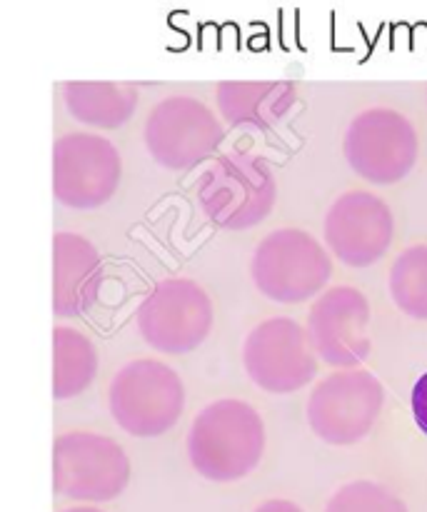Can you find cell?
Wrapping results in <instances>:
<instances>
[{"label": "cell", "mask_w": 427, "mask_h": 512, "mask_svg": "<svg viewBox=\"0 0 427 512\" xmlns=\"http://www.w3.org/2000/svg\"><path fill=\"white\" fill-rule=\"evenodd\" d=\"M265 453V423L243 400H215L200 410L188 433L190 465L213 483H235L253 473Z\"/></svg>", "instance_id": "obj_1"}, {"label": "cell", "mask_w": 427, "mask_h": 512, "mask_svg": "<svg viewBox=\"0 0 427 512\" xmlns=\"http://www.w3.org/2000/svg\"><path fill=\"white\" fill-rule=\"evenodd\" d=\"M195 195L213 225L223 230H248L268 218L278 198V185L260 155L233 150L215 158L200 175Z\"/></svg>", "instance_id": "obj_2"}, {"label": "cell", "mask_w": 427, "mask_h": 512, "mask_svg": "<svg viewBox=\"0 0 427 512\" xmlns=\"http://www.w3.org/2000/svg\"><path fill=\"white\" fill-rule=\"evenodd\" d=\"M250 275L260 293L273 303L295 305L315 298L333 275L328 250L300 228L270 233L255 248Z\"/></svg>", "instance_id": "obj_3"}, {"label": "cell", "mask_w": 427, "mask_h": 512, "mask_svg": "<svg viewBox=\"0 0 427 512\" xmlns=\"http://www.w3.org/2000/svg\"><path fill=\"white\" fill-rule=\"evenodd\" d=\"M113 420L133 438H158L168 433L185 410L180 375L160 360H133L110 383Z\"/></svg>", "instance_id": "obj_4"}, {"label": "cell", "mask_w": 427, "mask_h": 512, "mask_svg": "<svg viewBox=\"0 0 427 512\" xmlns=\"http://www.w3.org/2000/svg\"><path fill=\"white\" fill-rule=\"evenodd\" d=\"M130 483V460L115 440L65 433L53 443V490L80 503H108Z\"/></svg>", "instance_id": "obj_5"}, {"label": "cell", "mask_w": 427, "mask_h": 512, "mask_svg": "<svg viewBox=\"0 0 427 512\" xmlns=\"http://www.w3.org/2000/svg\"><path fill=\"white\" fill-rule=\"evenodd\" d=\"M135 323L150 348L183 355L200 348L213 328V303L188 278L160 280L135 310Z\"/></svg>", "instance_id": "obj_6"}, {"label": "cell", "mask_w": 427, "mask_h": 512, "mask_svg": "<svg viewBox=\"0 0 427 512\" xmlns=\"http://www.w3.org/2000/svg\"><path fill=\"white\" fill-rule=\"evenodd\" d=\"M385 403L380 380L368 370H338L313 388L308 423L328 445H355L373 430Z\"/></svg>", "instance_id": "obj_7"}, {"label": "cell", "mask_w": 427, "mask_h": 512, "mask_svg": "<svg viewBox=\"0 0 427 512\" xmlns=\"http://www.w3.org/2000/svg\"><path fill=\"white\" fill-rule=\"evenodd\" d=\"M123 178L115 145L95 133H68L53 145V195L65 208L90 210L108 203Z\"/></svg>", "instance_id": "obj_8"}, {"label": "cell", "mask_w": 427, "mask_h": 512, "mask_svg": "<svg viewBox=\"0 0 427 512\" xmlns=\"http://www.w3.org/2000/svg\"><path fill=\"white\" fill-rule=\"evenodd\" d=\"M225 130L213 110L188 95L160 100L145 123V145L155 163L168 170H190L220 148Z\"/></svg>", "instance_id": "obj_9"}, {"label": "cell", "mask_w": 427, "mask_h": 512, "mask_svg": "<svg viewBox=\"0 0 427 512\" xmlns=\"http://www.w3.org/2000/svg\"><path fill=\"white\" fill-rule=\"evenodd\" d=\"M343 150L360 178L390 185L413 170L418 160V133L398 110L370 108L350 123Z\"/></svg>", "instance_id": "obj_10"}, {"label": "cell", "mask_w": 427, "mask_h": 512, "mask_svg": "<svg viewBox=\"0 0 427 512\" xmlns=\"http://www.w3.org/2000/svg\"><path fill=\"white\" fill-rule=\"evenodd\" d=\"M243 363L250 380L275 395L298 393L318 373L308 330L293 318H270L253 328L243 345Z\"/></svg>", "instance_id": "obj_11"}, {"label": "cell", "mask_w": 427, "mask_h": 512, "mask_svg": "<svg viewBox=\"0 0 427 512\" xmlns=\"http://www.w3.org/2000/svg\"><path fill=\"white\" fill-rule=\"evenodd\" d=\"M393 213L383 198L368 190H350L325 215V243L340 263L368 268L393 243Z\"/></svg>", "instance_id": "obj_12"}, {"label": "cell", "mask_w": 427, "mask_h": 512, "mask_svg": "<svg viewBox=\"0 0 427 512\" xmlns=\"http://www.w3.org/2000/svg\"><path fill=\"white\" fill-rule=\"evenodd\" d=\"M370 305L360 290L340 285L313 303L308 338L315 355L333 368H355L370 353Z\"/></svg>", "instance_id": "obj_13"}, {"label": "cell", "mask_w": 427, "mask_h": 512, "mask_svg": "<svg viewBox=\"0 0 427 512\" xmlns=\"http://www.w3.org/2000/svg\"><path fill=\"white\" fill-rule=\"evenodd\" d=\"M103 260L78 233L53 235V313L58 318L85 315L100 298Z\"/></svg>", "instance_id": "obj_14"}, {"label": "cell", "mask_w": 427, "mask_h": 512, "mask_svg": "<svg viewBox=\"0 0 427 512\" xmlns=\"http://www.w3.org/2000/svg\"><path fill=\"white\" fill-rule=\"evenodd\" d=\"M220 113L235 128L270 130L295 108L298 93L285 80H228L215 88Z\"/></svg>", "instance_id": "obj_15"}, {"label": "cell", "mask_w": 427, "mask_h": 512, "mask_svg": "<svg viewBox=\"0 0 427 512\" xmlns=\"http://www.w3.org/2000/svg\"><path fill=\"white\" fill-rule=\"evenodd\" d=\"M65 108L75 120L93 128L113 130L128 123L138 105V90L130 83H65Z\"/></svg>", "instance_id": "obj_16"}, {"label": "cell", "mask_w": 427, "mask_h": 512, "mask_svg": "<svg viewBox=\"0 0 427 512\" xmlns=\"http://www.w3.org/2000/svg\"><path fill=\"white\" fill-rule=\"evenodd\" d=\"M98 375V353L88 335L58 325L53 330V398L70 400L85 393Z\"/></svg>", "instance_id": "obj_17"}, {"label": "cell", "mask_w": 427, "mask_h": 512, "mask_svg": "<svg viewBox=\"0 0 427 512\" xmlns=\"http://www.w3.org/2000/svg\"><path fill=\"white\" fill-rule=\"evenodd\" d=\"M395 305L415 320H427V245H413L390 268Z\"/></svg>", "instance_id": "obj_18"}, {"label": "cell", "mask_w": 427, "mask_h": 512, "mask_svg": "<svg viewBox=\"0 0 427 512\" xmlns=\"http://www.w3.org/2000/svg\"><path fill=\"white\" fill-rule=\"evenodd\" d=\"M325 512H408L403 500L390 493L388 488L370 480H358L330 498Z\"/></svg>", "instance_id": "obj_19"}, {"label": "cell", "mask_w": 427, "mask_h": 512, "mask_svg": "<svg viewBox=\"0 0 427 512\" xmlns=\"http://www.w3.org/2000/svg\"><path fill=\"white\" fill-rule=\"evenodd\" d=\"M410 403H413L415 423H418V428L427 435V373L418 380V383H415Z\"/></svg>", "instance_id": "obj_20"}, {"label": "cell", "mask_w": 427, "mask_h": 512, "mask_svg": "<svg viewBox=\"0 0 427 512\" xmlns=\"http://www.w3.org/2000/svg\"><path fill=\"white\" fill-rule=\"evenodd\" d=\"M255 512H305V510L298 508L295 503H290V500H268V503L260 505Z\"/></svg>", "instance_id": "obj_21"}, {"label": "cell", "mask_w": 427, "mask_h": 512, "mask_svg": "<svg viewBox=\"0 0 427 512\" xmlns=\"http://www.w3.org/2000/svg\"><path fill=\"white\" fill-rule=\"evenodd\" d=\"M60 512H103V510L90 508V505H78V508H68V510H60Z\"/></svg>", "instance_id": "obj_22"}]
</instances>
